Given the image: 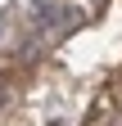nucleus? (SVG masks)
<instances>
[{
  "label": "nucleus",
  "mask_w": 122,
  "mask_h": 126,
  "mask_svg": "<svg viewBox=\"0 0 122 126\" xmlns=\"http://www.w3.org/2000/svg\"><path fill=\"white\" fill-rule=\"evenodd\" d=\"M72 23V5H45L36 9V32H59Z\"/></svg>",
  "instance_id": "1"
},
{
  "label": "nucleus",
  "mask_w": 122,
  "mask_h": 126,
  "mask_svg": "<svg viewBox=\"0 0 122 126\" xmlns=\"http://www.w3.org/2000/svg\"><path fill=\"white\" fill-rule=\"evenodd\" d=\"M9 104V77H0V108Z\"/></svg>",
  "instance_id": "2"
}]
</instances>
